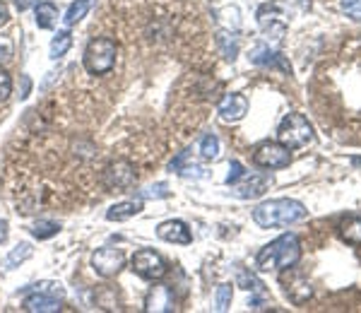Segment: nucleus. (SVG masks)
<instances>
[{
    "mask_svg": "<svg viewBox=\"0 0 361 313\" xmlns=\"http://www.w3.org/2000/svg\"><path fill=\"white\" fill-rule=\"evenodd\" d=\"M8 20H10V10H8V5H5L3 0H0V27H3Z\"/></svg>",
    "mask_w": 361,
    "mask_h": 313,
    "instance_id": "2f4dec72",
    "label": "nucleus"
},
{
    "mask_svg": "<svg viewBox=\"0 0 361 313\" xmlns=\"http://www.w3.org/2000/svg\"><path fill=\"white\" fill-rule=\"evenodd\" d=\"M92 268H94L97 275L111 280V277H116L126 268V253L121 248H111V246L99 248V251L92 253Z\"/></svg>",
    "mask_w": 361,
    "mask_h": 313,
    "instance_id": "1a4fd4ad",
    "label": "nucleus"
},
{
    "mask_svg": "<svg viewBox=\"0 0 361 313\" xmlns=\"http://www.w3.org/2000/svg\"><path fill=\"white\" fill-rule=\"evenodd\" d=\"M157 236L166 243H180V246H188L193 243V234H190L188 224L180 222V219H166L157 227Z\"/></svg>",
    "mask_w": 361,
    "mask_h": 313,
    "instance_id": "f8f14e48",
    "label": "nucleus"
},
{
    "mask_svg": "<svg viewBox=\"0 0 361 313\" xmlns=\"http://www.w3.org/2000/svg\"><path fill=\"white\" fill-rule=\"evenodd\" d=\"M253 161L260 169H284V166L292 164V154L279 142H263L255 147Z\"/></svg>",
    "mask_w": 361,
    "mask_h": 313,
    "instance_id": "6e6552de",
    "label": "nucleus"
},
{
    "mask_svg": "<svg viewBox=\"0 0 361 313\" xmlns=\"http://www.w3.org/2000/svg\"><path fill=\"white\" fill-rule=\"evenodd\" d=\"M130 268L137 277H142V280H147V282L161 280L169 270L166 260L157 251H152V248H140V251H135V256L130 260Z\"/></svg>",
    "mask_w": 361,
    "mask_h": 313,
    "instance_id": "0eeeda50",
    "label": "nucleus"
},
{
    "mask_svg": "<svg viewBox=\"0 0 361 313\" xmlns=\"http://www.w3.org/2000/svg\"><path fill=\"white\" fill-rule=\"evenodd\" d=\"M116 56H118V46H116L114 39L109 37H99L92 39L85 49V68L92 75H106L114 70L116 66Z\"/></svg>",
    "mask_w": 361,
    "mask_h": 313,
    "instance_id": "20e7f679",
    "label": "nucleus"
},
{
    "mask_svg": "<svg viewBox=\"0 0 361 313\" xmlns=\"http://www.w3.org/2000/svg\"><path fill=\"white\" fill-rule=\"evenodd\" d=\"M250 61L255 63V66H263V68H279L282 73H289V66L284 63V58L275 54V51H270V46L265 44H258L255 46V51L250 54Z\"/></svg>",
    "mask_w": 361,
    "mask_h": 313,
    "instance_id": "2eb2a0df",
    "label": "nucleus"
},
{
    "mask_svg": "<svg viewBox=\"0 0 361 313\" xmlns=\"http://www.w3.org/2000/svg\"><path fill=\"white\" fill-rule=\"evenodd\" d=\"M277 140L287 149H301V147H308V145L316 142V133H313V125L308 123V118L304 113L292 111V113L284 116L282 123H279Z\"/></svg>",
    "mask_w": 361,
    "mask_h": 313,
    "instance_id": "7ed1b4c3",
    "label": "nucleus"
},
{
    "mask_svg": "<svg viewBox=\"0 0 361 313\" xmlns=\"http://www.w3.org/2000/svg\"><path fill=\"white\" fill-rule=\"evenodd\" d=\"M142 212V200H123L116 202L106 210V219L109 222H126V219L135 217V214Z\"/></svg>",
    "mask_w": 361,
    "mask_h": 313,
    "instance_id": "dca6fc26",
    "label": "nucleus"
},
{
    "mask_svg": "<svg viewBox=\"0 0 361 313\" xmlns=\"http://www.w3.org/2000/svg\"><path fill=\"white\" fill-rule=\"evenodd\" d=\"M289 15H292L289 13V5L279 3V0L260 5L258 13H255V17H258V27L263 29V34H267L270 39H275V42H279V39L287 34Z\"/></svg>",
    "mask_w": 361,
    "mask_h": 313,
    "instance_id": "39448f33",
    "label": "nucleus"
},
{
    "mask_svg": "<svg viewBox=\"0 0 361 313\" xmlns=\"http://www.w3.org/2000/svg\"><path fill=\"white\" fill-rule=\"evenodd\" d=\"M8 239V222L5 219H0V243Z\"/></svg>",
    "mask_w": 361,
    "mask_h": 313,
    "instance_id": "72a5a7b5",
    "label": "nucleus"
},
{
    "mask_svg": "<svg viewBox=\"0 0 361 313\" xmlns=\"http://www.w3.org/2000/svg\"><path fill=\"white\" fill-rule=\"evenodd\" d=\"M34 13H37V25L39 29H54L58 22V8L49 0L34 5Z\"/></svg>",
    "mask_w": 361,
    "mask_h": 313,
    "instance_id": "a211bd4d",
    "label": "nucleus"
},
{
    "mask_svg": "<svg viewBox=\"0 0 361 313\" xmlns=\"http://www.w3.org/2000/svg\"><path fill=\"white\" fill-rule=\"evenodd\" d=\"M270 188V176L265 173H246L238 183H234V195L243 200H253V198H260L265 190Z\"/></svg>",
    "mask_w": 361,
    "mask_h": 313,
    "instance_id": "9b49d317",
    "label": "nucleus"
},
{
    "mask_svg": "<svg viewBox=\"0 0 361 313\" xmlns=\"http://www.w3.org/2000/svg\"><path fill=\"white\" fill-rule=\"evenodd\" d=\"M90 8H92V0H75V3L68 8V13H66V17H63V22H66L68 27L78 25V22L82 20L87 13H90Z\"/></svg>",
    "mask_w": 361,
    "mask_h": 313,
    "instance_id": "6ab92c4d",
    "label": "nucleus"
},
{
    "mask_svg": "<svg viewBox=\"0 0 361 313\" xmlns=\"http://www.w3.org/2000/svg\"><path fill=\"white\" fill-rule=\"evenodd\" d=\"M340 239L349 246H361V217H347L340 222Z\"/></svg>",
    "mask_w": 361,
    "mask_h": 313,
    "instance_id": "f3484780",
    "label": "nucleus"
},
{
    "mask_svg": "<svg viewBox=\"0 0 361 313\" xmlns=\"http://www.w3.org/2000/svg\"><path fill=\"white\" fill-rule=\"evenodd\" d=\"M342 10H345L352 20L361 22V0H342Z\"/></svg>",
    "mask_w": 361,
    "mask_h": 313,
    "instance_id": "c85d7f7f",
    "label": "nucleus"
},
{
    "mask_svg": "<svg viewBox=\"0 0 361 313\" xmlns=\"http://www.w3.org/2000/svg\"><path fill=\"white\" fill-rule=\"evenodd\" d=\"M231 304V285H219L217 287V304H214V309L217 311H226Z\"/></svg>",
    "mask_w": 361,
    "mask_h": 313,
    "instance_id": "a878e982",
    "label": "nucleus"
},
{
    "mask_svg": "<svg viewBox=\"0 0 361 313\" xmlns=\"http://www.w3.org/2000/svg\"><path fill=\"white\" fill-rule=\"evenodd\" d=\"M200 154L202 159H217L219 156V140L214 135H205L200 140Z\"/></svg>",
    "mask_w": 361,
    "mask_h": 313,
    "instance_id": "5701e85b",
    "label": "nucleus"
},
{
    "mask_svg": "<svg viewBox=\"0 0 361 313\" xmlns=\"http://www.w3.org/2000/svg\"><path fill=\"white\" fill-rule=\"evenodd\" d=\"M145 311L149 313H169L173 311V294L169 285H154L145 299Z\"/></svg>",
    "mask_w": 361,
    "mask_h": 313,
    "instance_id": "4468645a",
    "label": "nucleus"
},
{
    "mask_svg": "<svg viewBox=\"0 0 361 313\" xmlns=\"http://www.w3.org/2000/svg\"><path fill=\"white\" fill-rule=\"evenodd\" d=\"M301 260V243L296 239V234H282L279 239L260 248L255 265L258 270L270 272V270H289Z\"/></svg>",
    "mask_w": 361,
    "mask_h": 313,
    "instance_id": "f03ea898",
    "label": "nucleus"
},
{
    "mask_svg": "<svg viewBox=\"0 0 361 313\" xmlns=\"http://www.w3.org/2000/svg\"><path fill=\"white\" fill-rule=\"evenodd\" d=\"M13 92V78L5 68H0V102H5Z\"/></svg>",
    "mask_w": 361,
    "mask_h": 313,
    "instance_id": "bb28decb",
    "label": "nucleus"
},
{
    "mask_svg": "<svg viewBox=\"0 0 361 313\" xmlns=\"http://www.w3.org/2000/svg\"><path fill=\"white\" fill-rule=\"evenodd\" d=\"M17 3V8L20 10H27V8H34V5H37V0H15Z\"/></svg>",
    "mask_w": 361,
    "mask_h": 313,
    "instance_id": "473e14b6",
    "label": "nucleus"
},
{
    "mask_svg": "<svg viewBox=\"0 0 361 313\" xmlns=\"http://www.w3.org/2000/svg\"><path fill=\"white\" fill-rule=\"evenodd\" d=\"M58 231H61V224L51 222V219H39V222L32 227V234L37 236V239H51V236H56Z\"/></svg>",
    "mask_w": 361,
    "mask_h": 313,
    "instance_id": "4be33fe9",
    "label": "nucleus"
},
{
    "mask_svg": "<svg viewBox=\"0 0 361 313\" xmlns=\"http://www.w3.org/2000/svg\"><path fill=\"white\" fill-rule=\"evenodd\" d=\"M308 214L306 205L292 198H277V200H265L253 210V219L258 227L263 229H275V227H289L294 222H301Z\"/></svg>",
    "mask_w": 361,
    "mask_h": 313,
    "instance_id": "f257e3e1",
    "label": "nucleus"
},
{
    "mask_svg": "<svg viewBox=\"0 0 361 313\" xmlns=\"http://www.w3.org/2000/svg\"><path fill=\"white\" fill-rule=\"evenodd\" d=\"M63 304V289L58 282H39L32 294L25 299V311L29 313H54Z\"/></svg>",
    "mask_w": 361,
    "mask_h": 313,
    "instance_id": "423d86ee",
    "label": "nucleus"
},
{
    "mask_svg": "<svg viewBox=\"0 0 361 313\" xmlns=\"http://www.w3.org/2000/svg\"><path fill=\"white\" fill-rule=\"evenodd\" d=\"M104 185L109 190H126L135 183V166L130 164L128 159H118L114 164H109L104 169V176H102Z\"/></svg>",
    "mask_w": 361,
    "mask_h": 313,
    "instance_id": "9d476101",
    "label": "nucleus"
},
{
    "mask_svg": "<svg viewBox=\"0 0 361 313\" xmlns=\"http://www.w3.org/2000/svg\"><path fill=\"white\" fill-rule=\"evenodd\" d=\"M219 44L224 46V56L229 58V61H234V58H236V54H238V44H236L234 34L219 32Z\"/></svg>",
    "mask_w": 361,
    "mask_h": 313,
    "instance_id": "b1692460",
    "label": "nucleus"
},
{
    "mask_svg": "<svg viewBox=\"0 0 361 313\" xmlns=\"http://www.w3.org/2000/svg\"><path fill=\"white\" fill-rule=\"evenodd\" d=\"M246 169H243V164H241V161H231V164H229V176H226V183H229V185H234V183H238V181H241V178L243 176H246Z\"/></svg>",
    "mask_w": 361,
    "mask_h": 313,
    "instance_id": "cd10ccee",
    "label": "nucleus"
},
{
    "mask_svg": "<svg viewBox=\"0 0 361 313\" xmlns=\"http://www.w3.org/2000/svg\"><path fill=\"white\" fill-rule=\"evenodd\" d=\"M169 195V185L166 183H157L152 188H147L142 193V198H166Z\"/></svg>",
    "mask_w": 361,
    "mask_h": 313,
    "instance_id": "7c9ffc66",
    "label": "nucleus"
},
{
    "mask_svg": "<svg viewBox=\"0 0 361 313\" xmlns=\"http://www.w3.org/2000/svg\"><path fill=\"white\" fill-rule=\"evenodd\" d=\"M238 285H241L243 289H248V292H253L255 297H265V285L253 275V272L238 270Z\"/></svg>",
    "mask_w": 361,
    "mask_h": 313,
    "instance_id": "412c9836",
    "label": "nucleus"
},
{
    "mask_svg": "<svg viewBox=\"0 0 361 313\" xmlns=\"http://www.w3.org/2000/svg\"><path fill=\"white\" fill-rule=\"evenodd\" d=\"M217 111L226 123H236V121H241L248 113V99L243 94H238V92H231V94L222 97Z\"/></svg>",
    "mask_w": 361,
    "mask_h": 313,
    "instance_id": "ddd939ff",
    "label": "nucleus"
},
{
    "mask_svg": "<svg viewBox=\"0 0 361 313\" xmlns=\"http://www.w3.org/2000/svg\"><path fill=\"white\" fill-rule=\"evenodd\" d=\"M15 54V46L13 42H10L8 37H0V63H5V61H10Z\"/></svg>",
    "mask_w": 361,
    "mask_h": 313,
    "instance_id": "c756f323",
    "label": "nucleus"
},
{
    "mask_svg": "<svg viewBox=\"0 0 361 313\" xmlns=\"http://www.w3.org/2000/svg\"><path fill=\"white\" fill-rule=\"evenodd\" d=\"M70 46H73V34H70L68 29H66V32H58L54 37V42H51V58L58 61L61 56L68 54Z\"/></svg>",
    "mask_w": 361,
    "mask_h": 313,
    "instance_id": "aec40b11",
    "label": "nucleus"
},
{
    "mask_svg": "<svg viewBox=\"0 0 361 313\" xmlns=\"http://www.w3.org/2000/svg\"><path fill=\"white\" fill-rule=\"evenodd\" d=\"M29 256H32V246H29V243H20V246H15V251L8 256V265L13 268V265L22 263V260H27Z\"/></svg>",
    "mask_w": 361,
    "mask_h": 313,
    "instance_id": "393cba45",
    "label": "nucleus"
}]
</instances>
